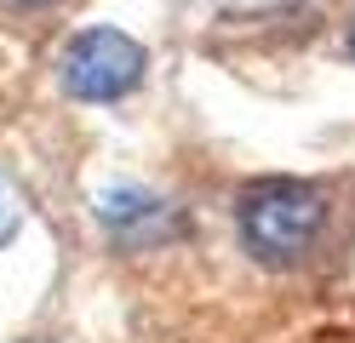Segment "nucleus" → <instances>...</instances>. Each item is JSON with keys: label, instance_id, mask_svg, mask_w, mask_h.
<instances>
[{"label": "nucleus", "instance_id": "nucleus-3", "mask_svg": "<svg viewBox=\"0 0 355 343\" xmlns=\"http://www.w3.org/2000/svg\"><path fill=\"white\" fill-rule=\"evenodd\" d=\"M0 6H35V0H0Z\"/></svg>", "mask_w": 355, "mask_h": 343}, {"label": "nucleus", "instance_id": "nucleus-2", "mask_svg": "<svg viewBox=\"0 0 355 343\" xmlns=\"http://www.w3.org/2000/svg\"><path fill=\"white\" fill-rule=\"evenodd\" d=\"M144 69H149V52L132 35L86 29V35L69 40V52H63V91H69V98H86V103H115L144 80Z\"/></svg>", "mask_w": 355, "mask_h": 343}, {"label": "nucleus", "instance_id": "nucleus-1", "mask_svg": "<svg viewBox=\"0 0 355 343\" xmlns=\"http://www.w3.org/2000/svg\"><path fill=\"white\" fill-rule=\"evenodd\" d=\"M321 218H327V200L309 183H270V189H258L241 206V235H247V246L258 258L286 263L298 252H309Z\"/></svg>", "mask_w": 355, "mask_h": 343}]
</instances>
